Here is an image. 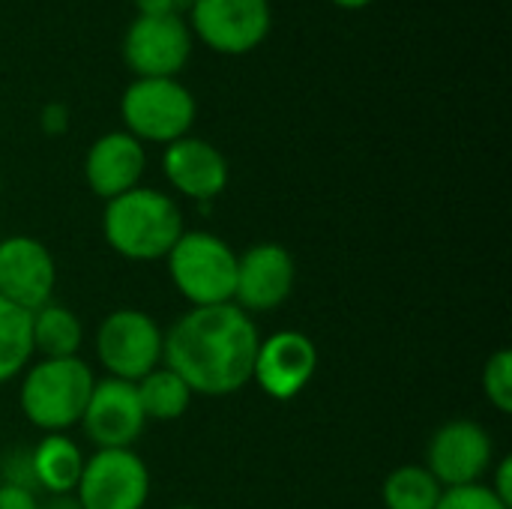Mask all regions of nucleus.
<instances>
[{
  "mask_svg": "<svg viewBox=\"0 0 512 509\" xmlns=\"http://www.w3.org/2000/svg\"><path fill=\"white\" fill-rule=\"evenodd\" d=\"M93 369L81 357H42L24 372L18 405L27 423L48 435L78 426L93 393Z\"/></svg>",
  "mask_w": 512,
  "mask_h": 509,
  "instance_id": "3",
  "label": "nucleus"
},
{
  "mask_svg": "<svg viewBox=\"0 0 512 509\" xmlns=\"http://www.w3.org/2000/svg\"><path fill=\"white\" fill-rule=\"evenodd\" d=\"M198 102L177 78H135L120 96V120L141 144H171L195 126Z\"/></svg>",
  "mask_w": 512,
  "mask_h": 509,
  "instance_id": "5",
  "label": "nucleus"
},
{
  "mask_svg": "<svg viewBox=\"0 0 512 509\" xmlns=\"http://www.w3.org/2000/svg\"><path fill=\"white\" fill-rule=\"evenodd\" d=\"M81 426H84V435L99 450H132V444L141 438L147 426L135 384L120 381V378L96 381L87 399Z\"/></svg>",
  "mask_w": 512,
  "mask_h": 509,
  "instance_id": "13",
  "label": "nucleus"
},
{
  "mask_svg": "<svg viewBox=\"0 0 512 509\" xmlns=\"http://www.w3.org/2000/svg\"><path fill=\"white\" fill-rule=\"evenodd\" d=\"M57 285V264L45 243L27 234L0 240V297L24 312L51 303Z\"/></svg>",
  "mask_w": 512,
  "mask_h": 509,
  "instance_id": "12",
  "label": "nucleus"
},
{
  "mask_svg": "<svg viewBox=\"0 0 512 509\" xmlns=\"http://www.w3.org/2000/svg\"><path fill=\"white\" fill-rule=\"evenodd\" d=\"M39 126L45 135H63L69 129V108L63 102H48L39 111Z\"/></svg>",
  "mask_w": 512,
  "mask_h": 509,
  "instance_id": "24",
  "label": "nucleus"
},
{
  "mask_svg": "<svg viewBox=\"0 0 512 509\" xmlns=\"http://www.w3.org/2000/svg\"><path fill=\"white\" fill-rule=\"evenodd\" d=\"M435 509H510L495 498V492L486 483L474 486H459V489H444L441 501Z\"/></svg>",
  "mask_w": 512,
  "mask_h": 509,
  "instance_id": "23",
  "label": "nucleus"
},
{
  "mask_svg": "<svg viewBox=\"0 0 512 509\" xmlns=\"http://www.w3.org/2000/svg\"><path fill=\"white\" fill-rule=\"evenodd\" d=\"M318 372V348L300 330H279L258 342L252 381L264 396L288 402L300 396Z\"/></svg>",
  "mask_w": 512,
  "mask_h": 509,
  "instance_id": "11",
  "label": "nucleus"
},
{
  "mask_svg": "<svg viewBox=\"0 0 512 509\" xmlns=\"http://www.w3.org/2000/svg\"><path fill=\"white\" fill-rule=\"evenodd\" d=\"M87 456L69 435H45L30 450V468L36 489L48 495H75Z\"/></svg>",
  "mask_w": 512,
  "mask_h": 509,
  "instance_id": "17",
  "label": "nucleus"
},
{
  "mask_svg": "<svg viewBox=\"0 0 512 509\" xmlns=\"http://www.w3.org/2000/svg\"><path fill=\"white\" fill-rule=\"evenodd\" d=\"M138 15H180V0H135Z\"/></svg>",
  "mask_w": 512,
  "mask_h": 509,
  "instance_id": "27",
  "label": "nucleus"
},
{
  "mask_svg": "<svg viewBox=\"0 0 512 509\" xmlns=\"http://www.w3.org/2000/svg\"><path fill=\"white\" fill-rule=\"evenodd\" d=\"M75 498L81 509H144L150 471L135 450H96L84 462Z\"/></svg>",
  "mask_w": 512,
  "mask_h": 509,
  "instance_id": "9",
  "label": "nucleus"
},
{
  "mask_svg": "<svg viewBox=\"0 0 512 509\" xmlns=\"http://www.w3.org/2000/svg\"><path fill=\"white\" fill-rule=\"evenodd\" d=\"M297 282L294 255L279 243H258L237 255V282H234V306L249 312H273L279 309Z\"/></svg>",
  "mask_w": 512,
  "mask_h": 509,
  "instance_id": "14",
  "label": "nucleus"
},
{
  "mask_svg": "<svg viewBox=\"0 0 512 509\" xmlns=\"http://www.w3.org/2000/svg\"><path fill=\"white\" fill-rule=\"evenodd\" d=\"M162 339L159 324L141 309H117L105 315L96 330V357L108 378L138 384L156 366H162Z\"/></svg>",
  "mask_w": 512,
  "mask_h": 509,
  "instance_id": "6",
  "label": "nucleus"
},
{
  "mask_svg": "<svg viewBox=\"0 0 512 509\" xmlns=\"http://www.w3.org/2000/svg\"><path fill=\"white\" fill-rule=\"evenodd\" d=\"M171 509H195V507H189V504H180V507H171Z\"/></svg>",
  "mask_w": 512,
  "mask_h": 509,
  "instance_id": "31",
  "label": "nucleus"
},
{
  "mask_svg": "<svg viewBox=\"0 0 512 509\" xmlns=\"http://www.w3.org/2000/svg\"><path fill=\"white\" fill-rule=\"evenodd\" d=\"M30 357H33L30 312L0 297V384L21 375Z\"/></svg>",
  "mask_w": 512,
  "mask_h": 509,
  "instance_id": "20",
  "label": "nucleus"
},
{
  "mask_svg": "<svg viewBox=\"0 0 512 509\" xmlns=\"http://www.w3.org/2000/svg\"><path fill=\"white\" fill-rule=\"evenodd\" d=\"M162 171L174 192L192 201H213L228 186L225 153L195 135L171 141L162 153Z\"/></svg>",
  "mask_w": 512,
  "mask_h": 509,
  "instance_id": "15",
  "label": "nucleus"
},
{
  "mask_svg": "<svg viewBox=\"0 0 512 509\" xmlns=\"http://www.w3.org/2000/svg\"><path fill=\"white\" fill-rule=\"evenodd\" d=\"M258 327L234 303L198 306L171 324L162 339V366L201 396H231L252 381Z\"/></svg>",
  "mask_w": 512,
  "mask_h": 509,
  "instance_id": "1",
  "label": "nucleus"
},
{
  "mask_svg": "<svg viewBox=\"0 0 512 509\" xmlns=\"http://www.w3.org/2000/svg\"><path fill=\"white\" fill-rule=\"evenodd\" d=\"M192 3H195V0H180V9H189Z\"/></svg>",
  "mask_w": 512,
  "mask_h": 509,
  "instance_id": "30",
  "label": "nucleus"
},
{
  "mask_svg": "<svg viewBox=\"0 0 512 509\" xmlns=\"http://www.w3.org/2000/svg\"><path fill=\"white\" fill-rule=\"evenodd\" d=\"M0 509H39V498L24 486L0 483Z\"/></svg>",
  "mask_w": 512,
  "mask_h": 509,
  "instance_id": "25",
  "label": "nucleus"
},
{
  "mask_svg": "<svg viewBox=\"0 0 512 509\" xmlns=\"http://www.w3.org/2000/svg\"><path fill=\"white\" fill-rule=\"evenodd\" d=\"M39 509H81L75 495H48L45 504H39Z\"/></svg>",
  "mask_w": 512,
  "mask_h": 509,
  "instance_id": "28",
  "label": "nucleus"
},
{
  "mask_svg": "<svg viewBox=\"0 0 512 509\" xmlns=\"http://www.w3.org/2000/svg\"><path fill=\"white\" fill-rule=\"evenodd\" d=\"M135 390H138L144 417L147 420H159V423L180 420L189 411V402H192V390L168 366H156L150 375H144L135 384Z\"/></svg>",
  "mask_w": 512,
  "mask_h": 509,
  "instance_id": "19",
  "label": "nucleus"
},
{
  "mask_svg": "<svg viewBox=\"0 0 512 509\" xmlns=\"http://www.w3.org/2000/svg\"><path fill=\"white\" fill-rule=\"evenodd\" d=\"M183 210L171 195L150 186H135L105 201V243L126 261H159L183 234Z\"/></svg>",
  "mask_w": 512,
  "mask_h": 509,
  "instance_id": "2",
  "label": "nucleus"
},
{
  "mask_svg": "<svg viewBox=\"0 0 512 509\" xmlns=\"http://www.w3.org/2000/svg\"><path fill=\"white\" fill-rule=\"evenodd\" d=\"M30 333H33V351L42 357H78V348L84 342V330L78 315L69 306L45 303L30 315Z\"/></svg>",
  "mask_w": 512,
  "mask_h": 509,
  "instance_id": "18",
  "label": "nucleus"
},
{
  "mask_svg": "<svg viewBox=\"0 0 512 509\" xmlns=\"http://www.w3.org/2000/svg\"><path fill=\"white\" fill-rule=\"evenodd\" d=\"M192 42L180 15H138L123 33V60L135 78H177L192 57Z\"/></svg>",
  "mask_w": 512,
  "mask_h": 509,
  "instance_id": "8",
  "label": "nucleus"
},
{
  "mask_svg": "<svg viewBox=\"0 0 512 509\" xmlns=\"http://www.w3.org/2000/svg\"><path fill=\"white\" fill-rule=\"evenodd\" d=\"M492 456V438L477 420H450L426 447V471L441 483V489L474 486L489 474Z\"/></svg>",
  "mask_w": 512,
  "mask_h": 509,
  "instance_id": "10",
  "label": "nucleus"
},
{
  "mask_svg": "<svg viewBox=\"0 0 512 509\" xmlns=\"http://www.w3.org/2000/svg\"><path fill=\"white\" fill-rule=\"evenodd\" d=\"M147 171V150L126 129L99 135L84 156V180L93 195L111 201L135 186Z\"/></svg>",
  "mask_w": 512,
  "mask_h": 509,
  "instance_id": "16",
  "label": "nucleus"
},
{
  "mask_svg": "<svg viewBox=\"0 0 512 509\" xmlns=\"http://www.w3.org/2000/svg\"><path fill=\"white\" fill-rule=\"evenodd\" d=\"M489 489L495 492V498H498L501 504H507V507L512 509V456H504V459L498 462Z\"/></svg>",
  "mask_w": 512,
  "mask_h": 509,
  "instance_id": "26",
  "label": "nucleus"
},
{
  "mask_svg": "<svg viewBox=\"0 0 512 509\" xmlns=\"http://www.w3.org/2000/svg\"><path fill=\"white\" fill-rule=\"evenodd\" d=\"M441 492V483L423 465H402L384 480L381 501L387 509H435Z\"/></svg>",
  "mask_w": 512,
  "mask_h": 509,
  "instance_id": "21",
  "label": "nucleus"
},
{
  "mask_svg": "<svg viewBox=\"0 0 512 509\" xmlns=\"http://www.w3.org/2000/svg\"><path fill=\"white\" fill-rule=\"evenodd\" d=\"M186 24L210 51L240 57L270 36L273 6L270 0H195Z\"/></svg>",
  "mask_w": 512,
  "mask_h": 509,
  "instance_id": "7",
  "label": "nucleus"
},
{
  "mask_svg": "<svg viewBox=\"0 0 512 509\" xmlns=\"http://www.w3.org/2000/svg\"><path fill=\"white\" fill-rule=\"evenodd\" d=\"M483 393L495 411L512 414V351H495L483 366Z\"/></svg>",
  "mask_w": 512,
  "mask_h": 509,
  "instance_id": "22",
  "label": "nucleus"
},
{
  "mask_svg": "<svg viewBox=\"0 0 512 509\" xmlns=\"http://www.w3.org/2000/svg\"><path fill=\"white\" fill-rule=\"evenodd\" d=\"M333 6H339V9H366L369 3H375V0H330Z\"/></svg>",
  "mask_w": 512,
  "mask_h": 509,
  "instance_id": "29",
  "label": "nucleus"
},
{
  "mask_svg": "<svg viewBox=\"0 0 512 509\" xmlns=\"http://www.w3.org/2000/svg\"><path fill=\"white\" fill-rule=\"evenodd\" d=\"M165 261L174 288L192 309L234 303L237 252L222 237L210 231H183Z\"/></svg>",
  "mask_w": 512,
  "mask_h": 509,
  "instance_id": "4",
  "label": "nucleus"
}]
</instances>
